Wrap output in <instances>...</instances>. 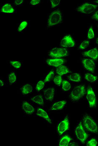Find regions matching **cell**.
I'll use <instances>...</instances> for the list:
<instances>
[{
	"label": "cell",
	"mask_w": 98,
	"mask_h": 146,
	"mask_svg": "<svg viewBox=\"0 0 98 146\" xmlns=\"http://www.w3.org/2000/svg\"><path fill=\"white\" fill-rule=\"evenodd\" d=\"M85 95L89 107L96 108L97 104V99L96 92L93 88L91 86H89L87 89Z\"/></svg>",
	"instance_id": "cell-8"
},
{
	"label": "cell",
	"mask_w": 98,
	"mask_h": 146,
	"mask_svg": "<svg viewBox=\"0 0 98 146\" xmlns=\"http://www.w3.org/2000/svg\"><path fill=\"white\" fill-rule=\"evenodd\" d=\"M46 82L44 80H39L36 83L35 85V90L37 92H40L43 90L46 85Z\"/></svg>",
	"instance_id": "cell-29"
},
{
	"label": "cell",
	"mask_w": 98,
	"mask_h": 146,
	"mask_svg": "<svg viewBox=\"0 0 98 146\" xmlns=\"http://www.w3.org/2000/svg\"><path fill=\"white\" fill-rule=\"evenodd\" d=\"M70 127V119L67 116L60 120L56 126V131L59 136H62L66 133Z\"/></svg>",
	"instance_id": "cell-9"
},
{
	"label": "cell",
	"mask_w": 98,
	"mask_h": 146,
	"mask_svg": "<svg viewBox=\"0 0 98 146\" xmlns=\"http://www.w3.org/2000/svg\"><path fill=\"white\" fill-rule=\"evenodd\" d=\"M83 78L85 81L91 84L97 82L98 80L97 76L90 72L85 73L83 76Z\"/></svg>",
	"instance_id": "cell-21"
},
{
	"label": "cell",
	"mask_w": 98,
	"mask_h": 146,
	"mask_svg": "<svg viewBox=\"0 0 98 146\" xmlns=\"http://www.w3.org/2000/svg\"><path fill=\"white\" fill-rule=\"evenodd\" d=\"M63 21V14L60 9L52 10L48 15L47 18L46 29L52 28L59 26Z\"/></svg>",
	"instance_id": "cell-1"
},
{
	"label": "cell",
	"mask_w": 98,
	"mask_h": 146,
	"mask_svg": "<svg viewBox=\"0 0 98 146\" xmlns=\"http://www.w3.org/2000/svg\"><path fill=\"white\" fill-rule=\"evenodd\" d=\"M91 18L95 21L98 22V10L96 11L93 13L91 15Z\"/></svg>",
	"instance_id": "cell-37"
},
{
	"label": "cell",
	"mask_w": 98,
	"mask_h": 146,
	"mask_svg": "<svg viewBox=\"0 0 98 146\" xmlns=\"http://www.w3.org/2000/svg\"><path fill=\"white\" fill-rule=\"evenodd\" d=\"M35 114L36 116L43 119L48 122L49 124H51L52 123V119L48 111L43 108L41 107H36L35 109Z\"/></svg>",
	"instance_id": "cell-14"
},
{
	"label": "cell",
	"mask_w": 98,
	"mask_h": 146,
	"mask_svg": "<svg viewBox=\"0 0 98 146\" xmlns=\"http://www.w3.org/2000/svg\"><path fill=\"white\" fill-rule=\"evenodd\" d=\"M55 74L56 73L54 69H52L44 75V80L46 83H48L52 80H53V78L55 76Z\"/></svg>",
	"instance_id": "cell-26"
},
{
	"label": "cell",
	"mask_w": 98,
	"mask_h": 146,
	"mask_svg": "<svg viewBox=\"0 0 98 146\" xmlns=\"http://www.w3.org/2000/svg\"><path fill=\"white\" fill-rule=\"evenodd\" d=\"M87 146H95L98 145V142L97 139L94 138L91 139L87 141Z\"/></svg>",
	"instance_id": "cell-34"
},
{
	"label": "cell",
	"mask_w": 98,
	"mask_h": 146,
	"mask_svg": "<svg viewBox=\"0 0 98 146\" xmlns=\"http://www.w3.org/2000/svg\"><path fill=\"white\" fill-rule=\"evenodd\" d=\"M82 55L84 57L89 58L96 61L98 59V49L96 47L91 48L89 50L82 53Z\"/></svg>",
	"instance_id": "cell-17"
},
{
	"label": "cell",
	"mask_w": 98,
	"mask_h": 146,
	"mask_svg": "<svg viewBox=\"0 0 98 146\" xmlns=\"http://www.w3.org/2000/svg\"><path fill=\"white\" fill-rule=\"evenodd\" d=\"M71 88V84L70 82L67 80H63L61 85L62 91L66 92L70 91Z\"/></svg>",
	"instance_id": "cell-27"
},
{
	"label": "cell",
	"mask_w": 98,
	"mask_h": 146,
	"mask_svg": "<svg viewBox=\"0 0 98 146\" xmlns=\"http://www.w3.org/2000/svg\"><path fill=\"white\" fill-rule=\"evenodd\" d=\"M98 8V5L94 3L84 2L77 5L75 10L79 13L84 15H89L94 13Z\"/></svg>",
	"instance_id": "cell-4"
},
{
	"label": "cell",
	"mask_w": 98,
	"mask_h": 146,
	"mask_svg": "<svg viewBox=\"0 0 98 146\" xmlns=\"http://www.w3.org/2000/svg\"><path fill=\"white\" fill-rule=\"evenodd\" d=\"M81 76L80 74L78 73H72L69 74L67 76V79L70 82L79 83L81 81Z\"/></svg>",
	"instance_id": "cell-24"
},
{
	"label": "cell",
	"mask_w": 98,
	"mask_h": 146,
	"mask_svg": "<svg viewBox=\"0 0 98 146\" xmlns=\"http://www.w3.org/2000/svg\"><path fill=\"white\" fill-rule=\"evenodd\" d=\"M55 72L56 74L59 75L61 76H63L70 74L71 71L67 66L64 65H62L58 67H56Z\"/></svg>",
	"instance_id": "cell-23"
},
{
	"label": "cell",
	"mask_w": 98,
	"mask_h": 146,
	"mask_svg": "<svg viewBox=\"0 0 98 146\" xmlns=\"http://www.w3.org/2000/svg\"><path fill=\"white\" fill-rule=\"evenodd\" d=\"M41 3V0H31L29 2V5L31 6H38Z\"/></svg>",
	"instance_id": "cell-35"
},
{
	"label": "cell",
	"mask_w": 98,
	"mask_h": 146,
	"mask_svg": "<svg viewBox=\"0 0 98 146\" xmlns=\"http://www.w3.org/2000/svg\"><path fill=\"white\" fill-rule=\"evenodd\" d=\"M81 121L87 131L92 134H98V124L91 115L85 113L82 118Z\"/></svg>",
	"instance_id": "cell-2"
},
{
	"label": "cell",
	"mask_w": 98,
	"mask_h": 146,
	"mask_svg": "<svg viewBox=\"0 0 98 146\" xmlns=\"http://www.w3.org/2000/svg\"><path fill=\"white\" fill-rule=\"evenodd\" d=\"M94 3H95V4H97V5L98 6V0H97V1H94Z\"/></svg>",
	"instance_id": "cell-39"
},
{
	"label": "cell",
	"mask_w": 98,
	"mask_h": 146,
	"mask_svg": "<svg viewBox=\"0 0 98 146\" xmlns=\"http://www.w3.org/2000/svg\"><path fill=\"white\" fill-rule=\"evenodd\" d=\"M87 36L89 40L94 39L95 37V34L92 25L89 27L87 30Z\"/></svg>",
	"instance_id": "cell-31"
},
{
	"label": "cell",
	"mask_w": 98,
	"mask_h": 146,
	"mask_svg": "<svg viewBox=\"0 0 98 146\" xmlns=\"http://www.w3.org/2000/svg\"><path fill=\"white\" fill-rule=\"evenodd\" d=\"M21 108L24 113L28 116L33 115L35 110L33 105L27 101H22L21 103Z\"/></svg>",
	"instance_id": "cell-13"
},
{
	"label": "cell",
	"mask_w": 98,
	"mask_h": 146,
	"mask_svg": "<svg viewBox=\"0 0 98 146\" xmlns=\"http://www.w3.org/2000/svg\"><path fill=\"white\" fill-rule=\"evenodd\" d=\"M74 134L77 139L82 144L85 143L89 137L81 121H80L75 127Z\"/></svg>",
	"instance_id": "cell-6"
},
{
	"label": "cell",
	"mask_w": 98,
	"mask_h": 146,
	"mask_svg": "<svg viewBox=\"0 0 98 146\" xmlns=\"http://www.w3.org/2000/svg\"><path fill=\"white\" fill-rule=\"evenodd\" d=\"M0 13L13 14L16 13V8L13 3V4L10 2H6L1 5Z\"/></svg>",
	"instance_id": "cell-11"
},
{
	"label": "cell",
	"mask_w": 98,
	"mask_h": 146,
	"mask_svg": "<svg viewBox=\"0 0 98 146\" xmlns=\"http://www.w3.org/2000/svg\"><path fill=\"white\" fill-rule=\"evenodd\" d=\"M30 100L38 105L43 106L44 105L45 100H44L43 94H38L32 96L30 98Z\"/></svg>",
	"instance_id": "cell-19"
},
{
	"label": "cell",
	"mask_w": 98,
	"mask_h": 146,
	"mask_svg": "<svg viewBox=\"0 0 98 146\" xmlns=\"http://www.w3.org/2000/svg\"><path fill=\"white\" fill-rule=\"evenodd\" d=\"M97 29H98V27H97Z\"/></svg>",
	"instance_id": "cell-41"
},
{
	"label": "cell",
	"mask_w": 98,
	"mask_h": 146,
	"mask_svg": "<svg viewBox=\"0 0 98 146\" xmlns=\"http://www.w3.org/2000/svg\"><path fill=\"white\" fill-rule=\"evenodd\" d=\"M96 43L97 45L98 46V37L97 38V39H96Z\"/></svg>",
	"instance_id": "cell-40"
},
{
	"label": "cell",
	"mask_w": 98,
	"mask_h": 146,
	"mask_svg": "<svg viewBox=\"0 0 98 146\" xmlns=\"http://www.w3.org/2000/svg\"><path fill=\"white\" fill-rule=\"evenodd\" d=\"M63 80L62 76L58 74L55 75L53 79V82L54 83V84L58 86H61Z\"/></svg>",
	"instance_id": "cell-32"
},
{
	"label": "cell",
	"mask_w": 98,
	"mask_h": 146,
	"mask_svg": "<svg viewBox=\"0 0 98 146\" xmlns=\"http://www.w3.org/2000/svg\"><path fill=\"white\" fill-rule=\"evenodd\" d=\"M34 90V84L30 83L23 84L21 86L19 92L21 95L27 96L31 94Z\"/></svg>",
	"instance_id": "cell-15"
},
{
	"label": "cell",
	"mask_w": 98,
	"mask_h": 146,
	"mask_svg": "<svg viewBox=\"0 0 98 146\" xmlns=\"http://www.w3.org/2000/svg\"><path fill=\"white\" fill-rule=\"evenodd\" d=\"M90 40H89L86 39L82 40L79 44V49L81 50H85L90 44Z\"/></svg>",
	"instance_id": "cell-30"
},
{
	"label": "cell",
	"mask_w": 98,
	"mask_h": 146,
	"mask_svg": "<svg viewBox=\"0 0 98 146\" xmlns=\"http://www.w3.org/2000/svg\"><path fill=\"white\" fill-rule=\"evenodd\" d=\"M81 63L84 69L90 72H94L96 68V61L89 58L84 57L82 60Z\"/></svg>",
	"instance_id": "cell-10"
},
{
	"label": "cell",
	"mask_w": 98,
	"mask_h": 146,
	"mask_svg": "<svg viewBox=\"0 0 98 146\" xmlns=\"http://www.w3.org/2000/svg\"><path fill=\"white\" fill-rule=\"evenodd\" d=\"M24 2L23 0H15L13 1V4L16 7H20L23 6Z\"/></svg>",
	"instance_id": "cell-36"
},
{
	"label": "cell",
	"mask_w": 98,
	"mask_h": 146,
	"mask_svg": "<svg viewBox=\"0 0 98 146\" xmlns=\"http://www.w3.org/2000/svg\"><path fill=\"white\" fill-rule=\"evenodd\" d=\"M60 46L67 49L74 48L76 46V40L71 34H65L60 38Z\"/></svg>",
	"instance_id": "cell-7"
},
{
	"label": "cell",
	"mask_w": 98,
	"mask_h": 146,
	"mask_svg": "<svg viewBox=\"0 0 98 146\" xmlns=\"http://www.w3.org/2000/svg\"><path fill=\"white\" fill-rule=\"evenodd\" d=\"M8 83L10 85L15 84L17 82V74L16 72L12 71L9 73L7 76Z\"/></svg>",
	"instance_id": "cell-25"
},
{
	"label": "cell",
	"mask_w": 98,
	"mask_h": 146,
	"mask_svg": "<svg viewBox=\"0 0 98 146\" xmlns=\"http://www.w3.org/2000/svg\"><path fill=\"white\" fill-rule=\"evenodd\" d=\"M69 50L62 47H54L52 48L48 52V55L50 57L55 58H63L69 56Z\"/></svg>",
	"instance_id": "cell-5"
},
{
	"label": "cell",
	"mask_w": 98,
	"mask_h": 146,
	"mask_svg": "<svg viewBox=\"0 0 98 146\" xmlns=\"http://www.w3.org/2000/svg\"><path fill=\"white\" fill-rule=\"evenodd\" d=\"M5 84H6V83H5V80L3 78H1V79H0V86H1V87H4V86H5Z\"/></svg>",
	"instance_id": "cell-38"
},
{
	"label": "cell",
	"mask_w": 98,
	"mask_h": 146,
	"mask_svg": "<svg viewBox=\"0 0 98 146\" xmlns=\"http://www.w3.org/2000/svg\"><path fill=\"white\" fill-rule=\"evenodd\" d=\"M72 140V138L70 135H64V136L62 137L59 140L58 146H69Z\"/></svg>",
	"instance_id": "cell-22"
},
{
	"label": "cell",
	"mask_w": 98,
	"mask_h": 146,
	"mask_svg": "<svg viewBox=\"0 0 98 146\" xmlns=\"http://www.w3.org/2000/svg\"><path fill=\"white\" fill-rule=\"evenodd\" d=\"M9 64L11 67L16 69H21L23 65L22 61L20 60H10Z\"/></svg>",
	"instance_id": "cell-28"
},
{
	"label": "cell",
	"mask_w": 98,
	"mask_h": 146,
	"mask_svg": "<svg viewBox=\"0 0 98 146\" xmlns=\"http://www.w3.org/2000/svg\"><path fill=\"white\" fill-rule=\"evenodd\" d=\"M67 104L66 100H58L53 102L50 106V110L52 111H59L63 110Z\"/></svg>",
	"instance_id": "cell-18"
},
{
	"label": "cell",
	"mask_w": 98,
	"mask_h": 146,
	"mask_svg": "<svg viewBox=\"0 0 98 146\" xmlns=\"http://www.w3.org/2000/svg\"><path fill=\"white\" fill-rule=\"evenodd\" d=\"M56 90L54 87H50L44 90L43 96L45 101H53L55 97Z\"/></svg>",
	"instance_id": "cell-16"
},
{
	"label": "cell",
	"mask_w": 98,
	"mask_h": 146,
	"mask_svg": "<svg viewBox=\"0 0 98 146\" xmlns=\"http://www.w3.org/2000/svg\"><path fill=\"white\" fill-rule=\"evenodd\" d=\"M87 88L86 85H77L70 91L69 96L71 100L73 102H77L83 99L86 94Z\"/></svg>",
	"instance_id": "cell-3"
},
{
	"label": "cell",
	"mask_w": 98,
	"mask_h": 146,
	"mask_svg": "<svg viewBox=\"0 0 98 146\" xmlns=\"http://www.w3.org/2000/svg\"><path fill=\"white\" fill-rule=\"evenodd\" d=\"M51 9L52 10L56 9V8L58 7L60 4V1L59 0H51L50 1Z\"/></svg>",
	"instance_id": "cell-33"
},
{
	"label": "cell",
	"mask_w": 98,
	"mask_h": 146,
	"mask_svg": "<svg viewBox=\"0 0 98 146\" xmlns=\"http://www.w3.org/2000/svg\"><path fill=\"white\" fill-rule=\"evenodd\" d=\"M44 62L49 66L56 68L65 64L66 61L64 58H55L49 57L45 59Z\"/></svg>",
	"instance_id": "cell-12"
},
{
	"label": "cell",
	"mask_w": 98,
	"mask_h": 146,
	"mask_svg": "<svg viewBox=\"0 0 98 146\" xmlns=\"http://www.w3.org/2000/svg\"><path fill=\"white\" fill-rule=\"evenodd\" d=\"M30 22L28 20L20 21L17 24L16 31L18 33H22L30 27Z\"/></svg>",
	"instance_id": "cell-20"
}]
</instances>
